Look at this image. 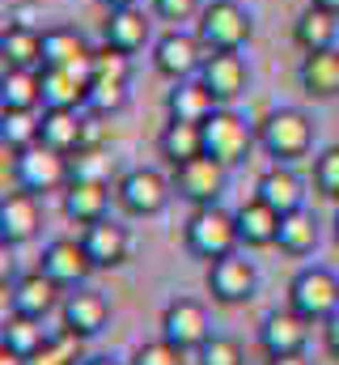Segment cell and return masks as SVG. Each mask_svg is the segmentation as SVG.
<instances>
[{
    "label": "cell",
    "instance_id": "cell-47",
    "mask_svg": "<svg viewBox=\"0 0 339 365\" xmlns=\"http://www.w3.org/2000/svg\"><path fill=\"white\" fill-rule=\"evenodd\" d=\"M102 4H106V13H110V9H127V4H136V0H102Z\"/></svg>",
    "mask_w": 339,
    "mask_h": 365
},
{
    "label": "cell",
    "instance_id": "cell-34",
    "mask_svg": "<svg viewBox=\"0 0 339 365\" xmlns=\"http://www.w3.org/2000/svg\"><path fill=\"white\" fill-rule=\"evenodd\" d=\"M0 140L4 153H21L38 145V115L34 110H0Z\"/></svg>",
    "mask_w": 339,
    "mask_h": 365
},
{
    "label": "cell",
    "instance_id": "cell-22",
    "mask_svg": "<svg viewBox=\"0 0 339 365\" xmlns=\"http://www.w3.org/2000/svg\"><path fill=\"white\" fill-rule=\"evenodd\" d=\"M297 81L310 98H335L339 93V51L335 47H323V51H306L301 56V68H297Z\"/></svg>",
    "mask_w": 339,
    "mask_h": 365
},
{
    "label": "cell",
    "instance_id": "cell-29",
    "mask_svg": "<svg viewBox=\"0 0 339 365\" xmlns=\"http://www.w3.org/2000/svg\"><path fill=\"white\" fill-rule=\"evenodd\" d=\"M43 106H64V110H81L85 93H89V77L73 73V68H43Z\"/></svg>",
    "mask_w": 339,
    "mask_h": 365
},
{
    "label": "cell",
    "instance_id": "cell-9",
    "mask_svg": "<svg viewBox=\"0 0 339 365\" xmlns=\"http://www.w3.org/2000/svg\"><path fill=\"white\" fill-rule=\"evenodd\" d=\"M170 191H174V182H166L157 170H127L115 187L123 212H132V217H157L170 204Z\"/></svg>",
    "mask_w": 339,
    "mask_h": 365
},
{
    "label": "cell",
    "instance_id": "cell-42",
    "mask_svg": "<svg viewBox=\"0 0 339 365\" xmlns=\"http://www.w3.org/2000/svg\"><path fill=\"white\" fill-rule=\"evenodd\" d=\"M153 13L162 21H191V17L204 13V4L199 0H153Z\"/></svg>",
    "mask_w": 339,
    "mask_h": 365
},
{
    "label": "cell",
    "instance_id": "cell-43",
    "mask_svg": "<svg viewBox=\"0 0 339 365\" xmlns=\"http://www.w3.org/2000/svg\"><path fill=\"white\" fill-rule=\"evenodd\" d=\"M323 340H327V353H331V357H339V310L327 319V323H323Z\"/></svg>",
    "mask_w": 339,
    "mask_h": 365
},
{
    "label": "cell",
    "instance_id": "cell-7",
    "mask_svg": "<svg viewBox=\"0 0 339 365\" xmlns=\"http://www.w3.org/2000/svg\"><path fill=\"white\" fill-rule=\"evenodd\" d=\"M208 60V47L199 43V34H182V30H170L153 43V68L170 77V81H187V77H199Z\"/></svg>",
    "mask_w": 339,
    "mask_h": 365
},
{
    "label": "cell",
    "instance_id": "cell-11",
    "mask_svg": "<svg viewBox=\"0 0 339 365\" xmlns=\"http://www.w3.org/2000/svg\"><path fill=\"white\" fill-rule=\"evenodd\" d=\"M310 327H314V323H306V319L288 306V310H276V314L263 319V327H259V344H263L267 357H293V353H306V344H310Z\"/></svg>",
    "mask_w": 339,
    "mask_h": 365
},
{
    "label": "cell",
    "instance_id": "cell-19",
    "mask_svg": "<svg viewBox=\"0 0 339 365\" xmlns=\"http://www.w3.org/2000/svg\"><path fill=\"white\" fill-rule=\"evenodd\" d=\"M102 38H106L110 47L136 56V51L153 38V21H149V13L136 9V4H127V9H110L106 21H102Z\"/></svg>",
    "mask_w": 339,
    "mask_h": 365
},
{
    "label": "cell",
    "instance_id": "cell-1",
    "mask_svg": "<svg viewBox=\"0 0 339 365\" xmlns=\"http://www.w3.org/2000/svg\"><path fill=\"white\" fill-rule=\"evenodd\" d=\"M254 136H259L263 153L276 158V162H297V158H306L314 149V123L297 106H280V110L263 115L259 128H254Z\"/></svg>",
    "mask_w": 339,
    "mask_h": 365
},
{
    "label": "cell",
    "instance_id": "cell-35",
    "mask_svg": "<svg viewBox=\"0 0 339 365\" xmlns=\"http://www.w3.org/2000/svg\"><path fill=\"white\" fill-rule=\"evenodd\" d=\"M132 77V56L102 43L93 47V60H89V81H127Z\"/></svg>",
    "mask_w": 339,
    "mask_h": 365
},
{
    "label": "cell",
    "instance_id": "cell-13",
    "mask_svg": "<svg viewBox=\"0 0 339 365\" xmlns=\"http://www.w3.org/2000/svg\"><path fill=\"white\" fill-rule=\"evenodd\" d=\"M43 225V208L34 191H9L0 200V242L4 247H21L38 234Z\"/></svg>",
    "mask_w": 339,
    "mask_h": 365
},
{
    "label": "cell",
    "instance_id": "cell-3",
    "mask_svg": "<svg viewBox=\"0 0 339 365\" xmlns=\"http://www.w3.org/2000/svg\"><path fill=\"white\" fill-rule=\"evenodd\" d=\"M195 34L208 51H242L254 34V21L238 0H212V4H204Z\"/></svg>",
    "mask_w": 339,
    "mask_h": 365
},
{
    "label": "cell",
    "instance_id": "cell-39",
    "mask_svg": "<svg viewBox=\"0 0 339 365\" xmlns=\"http://www.w3.org/2000/svg\"><path fill=\"white\" fill-rule=\"evenodd\" d=\"M314 187L327 200H339V145L318 153V162H314Z\"/></svg>",
    "mask_w": 339,
    "mask_h": 365
},
{
    "label": "cell",
    "instance_id": "cell-32",
    "mask_svg": "<svg viewBox=\"0 0 339 365\" xmlns=\"http://www.w3.org/2000/svg\"><path fill=\"white\" fill-rule=\"evenodd\" d=\"M43 102V77L30 68H4L0 81V110H34Z\"/></svg>",
    "mask_w": 339,
    "mask_h": 365
},
{
    "label": "cell",
    "instance_id": "cell-5",
    "mask_svg": "<svg viewBox=\"0 0 339 365\" xmlns=\"http://www.w3.org/2000/svg\"><path fill=\"white\" fill-rule=\"evenodd\" d=\"M288 306L306 323H327L339 310V276L327 268H301L288 284Z\"/></svg>",
    "mask_w": 339,
    "mask_h": 365
},
{
    "label": "cell",
    "instance_id": "cell-20",
    "mask_svg": "<svg viewBox=\"0 0 339 365\" xmlns=\"http://www.w3.org/2000/svg\"><path fill=\"white\" fill-rule=\"evenodd\" d=\"M38 140L56 153H77L85 145V115L81 110H64V106H43L38 115Z\"/></svg>",
    "mask_w": 339,
    "mask_h": 365
},
{
    "label": "cell",
    "instance_id": "cell-16",
    "mask_svg": "<svg viewBox=\"0 0 339 365\" xmlns=\"http://www.w3.org/2000/svg\"><path fill=\"white\" fill-rule=\"evenodd\" d=\"M254 284H259V276H254L251 259L225 255V259H212V268H208V289L225 306H238V302L254 297Z\"/></svg>",
    "mask_w": 339,
    "mask_h": 365
},
{
    "label": "cell",
    "instance_id": "cell-50",
    "mask_svg": "<svg viewBox=\"0 0 339 365\" xmlns=\"http://www.w3.org/2000/svg\"><path fill=\"white\" fill-rule=\"evenodd\" d=\"M335 238H339V212H335Z\"/></svg>",
    "mask_w": 339,
    "mask_h": 365
},
{
    "label": "cell",
    "instance_id": "cell-8",
    "mask_svg": "<svg viewBox=\"0 0 339 365\" xmlns=\"http://www.w3.org/2000/svg\"><path fill=\"white\" fill-rule=\"evenodd\" d=\"M225 170L229 166H221L217 158H208V153H199V158H191V162H182V166H174V191L182 195V200H191L195 208H204V204H217V195L225 191Z\"/></svg>",
    "mask_w": 339,
    "mask_h": 365
},
{
    "label": "cell",
    "instance_id": "cell-27",
    "mask_svg": "<svg viewBox=\"0 0 339 365\" xmlns=\"http://www.w3.org/2000/svg\"><path fill=\"white\" fill-rule=\"evenodd\" d=\"M254 195H259L263 204H271L280 217H284V212H297V208H306V191H301V179H297L288 166H271V170L259 179Z\"/></svg>",
    "mask_w": 339,
    "mask_h": 365
},
{
    "label": "cell",
    "instance_id": "cell-30",
    "mask_svg": "<svg viewBox=\"0 0 339 365\" xmlns=\"http://www.w3.org/2000/svg\"><path fill=\"white\" fill-rule=\"evenodd\" d=\"M157 149L170 166H182L191 158L204 153V123H182V119H170L157 136Z\"/></svg>",
    "mask_w": 339,
    "mask_h": 365
},
{
    "label": "cell",
    "instance_id": "cell-49",
    "mask_svg": "<svg viewBox=\"0 0 339 365\" xmlns=\"http://www.w3.org/2000/svg\"><path fill=\"white\" fill-rule=\"evenodd\" d=\"M85 365H119V361H110V357H93V361H85Z\"/></svg>",
    "mask_w": 339,
    "mask_h": 365
},
{
    "label": "cell",
    "instance_id": "cell-46",
    "mask_svg": "<svg viewBox=\"0 0 339 365\" xmlns=\"http://www.w3.org/2000/svg\"><path fill=\"white\" fill-rule=\"evenodd\" d=\"M0 365H30V361L17 357V353H9V349H0Z\"/></svg>",
    "mask_w": 339,
    "mask_h": 365
},
{
    "label": "cell",
    "instance_id": "cell-21",
    "mask_svg": "<svg viewBox=\"0 0 339 365\" xmlns=\"http://www.w3.org/2000/svg\"><path fill=\"white\" fill-rule=\"evenodd\" d=\"M217 106H221V102H217V93L208 90L204 77L174 81V90L166 93V115L170 119H182V123H204Z\"/></svg>",
    "mask_w": 339,
    "mask_h": 365
},
{
    "label": "cell",
    "instance_id": "cell-48",
    "mask_svg": "<svg viewBox=\"0 0 339 365\" xmlns=\"http://www.w3.org/2000/svg\"><path fill=\"white\" fill-rule=\"evenodd\" d=\"M310 4H323V9H331V13H339V0H310Z\"/></svg>",
    "mask_w": 339,
    "mask_h": 365
},
{
    "label": "cell",
    "instance_id": "cell-33",
    "mask_svg": "<svg viewBox=\"0 0 339 365\" xmlns=\"http://www.w3.org/2000/svg\"><path fill=\"white\" fill-rule=\"evenodd\" d=\"M276 247H280L284 255H310V251L318 247V225H314V217H310L306 208H297V212H284V217H280Z\"/></svg>",
    "mask_w": 339,
    "mask_h": 365
},
{
    "label": "cell",
    "instance_id": "cell-10",
    "mask_svg": "<svg viewBox=\"0 0 339 365\" xmlns=\"http://www.w3.org/2000/svg\"><path fill=\"white\" fill-rule=\"evenodd\" d=\"M162 340H170L182 353L204 349V340H208V314H204V306L191 302V297H174L166 306V314H162Z\"/></svg>",
    "mask_w": 339,
    "mask_h": 365
},
{
    "label": "cell",
    "instance_id": "cell-44",
    "mask_svg": "<svg viewBox=\"0 0 339 365\" xmlns=\"http://www.w3.org/2000/svg\"><path fill=\"white\" fill-rule=\"evenodd\" d=\"M9 21H13V26H34V30H38V9H34V4H17V9L9 13Z\"/></svg>",
    "mask_w": 339,
    "mask_h": 365
},
{
    "label": "cell",
    "instance_id": "cell-25",
    "mask_svg": "<svg viewBox=\"0 0 339 365\" xmlns=\"http://www.w3.org/2000/svg\"><path fill=\"white\" fill-rule=\"evenodd\" d=\"M234 217H238V238H242V247H276L280 212H276L271 204H263V200L254 195V200H246Z\"/></svg>",
    "mask_w": 339,
    "mask_h": 365
},
{
    "label": "cell",
    "instance_id": "cell-38",
    "mask_svg": "<svg viewBox=\"0 0 339 365\" xmlns=\"http://www.w3.org/2000/svg\"><path fill=\"white\" fill-rule=\"evenodd\" d=\"M68 170L81 182H106V153L102 149H77V153H68Z\"/></svg>",
    "mask_w": 339,
    "mask_h": 365
},
{
    "label": "cell",
    "instance_id": "cell-40",
    "mask_svg": "<svg viewBox=\"0 0 339 365\" xmlns=\"http://www.w3.org/2000/svg\"><path fill=\"white\" fill-rule=\"evenodd\" d=\"M195 353H199V365H242V349L229 336H208L204 349H195Z\"/></svg>",
    "mask_w": 339,
    "mask_h": 365
},
{
    "label": "cell",
    "instance_id": "cell-36",
    "mask_svg": "<svg viewBox=\"0 0 339 365\" xmlns=\"http://www.w3.org/2000/svg\"><path fill=\"white\" fill-rule=\"evenodd\" d=\"M127 106V81H89L85 110L89 115H115Z\"/></svg>",
    "mask_w": 339,
    "mask_h": 365
},
{
    "label": "cell",
    "instance_id": "cell-6",
    "mask_svg": "<svg viewBox=\"0 0 339 365\" xmlns=\"http://www.w3.org/2000/svg\"><path fill=\"white\" fill-rule=\"evenodd\" d=\"M13 179H17L21 191L43 195V191L68 187V182H73V170H68V158H64V153H56V149H47V145L38 140V145L13 153Z\"/></svg>",
    "mask_w": 339,
    "mask_h": 365
},
{
    "label": "cell",
    "instance_id": "cell-37",
    "mask_svg": "<svg viewBox=\"0 0 339 365\" xmlns=\"http://www.w3.org/2000/svg\"><path fill=\"white\" fill-rule=\"evenodd\" d=\"M77 353H81V336H73V331L64 327L60 336H51V340L30 357V365H73Z\"/></svg>",
    "mask_w": 339,
    "mask_h": 365
},
{
    "label": "cell",
    "instance_id": "cell-26",
    "mask_svg": "<svg viewBox=\"0 0 339 365\" xmlns=\"http://www.w3.org/2000/svg\"><path fill=\"white\" fill-rule=\"evenodd\" d=\"M106 208H110V187L106 182H81V179L68 182V191H64V217L68 221L93 225V221L106 217Z\"/></svg>",
    "mask_w": 339,
    "mask_h": 365
},
{
    "label": "cell",
    "instance_id": "cell-15",
    "mask_svg": "<svg viewBox=\"0 0 339 365\" xmlns=\"http://www.w3.org/2000/svg\"><path fill=\"white\" fill-rule=\"evenodd\" d=\"M89 60H93V47L77 26L43 30V68H73V73L89 77Z\"/></svg>",
    "mask_w": 339,
    "mask_h": 365
},
{
    "label": "cell",
    "instance_id": "cell-12",
    "mask_svg": "<svg viewBox=\"0 0 339 365\" xmlns=\"http://www.w3.org/2000/svg\"><path fill=\"white\" fill-rule=\"evenodd\" d=\"M43 272L60 289H81L85 276L93 272V259H89L81 238H56V242L43 247Z\"/></svg>",
    "mask_w": 339,
    "mask_h": 365
},
{
    "label": "cell",
    "instance_id": "cell-18",
    "mask_svg": "<svg viewBox=\"0 0 339 365\" xmlns=\"http://www.w3.org/2000/svg\"><path fill=\"white\" fill-rule=\"evenodd\" d=\"M81 242H85V251H89V259H93V268H119V264H127V255H132V238H127V230L115 225L110 217L85 225Z\"/></svg>",
    "mask_w": 339,
    "mask_h": 365
},
{
    "label": "cell",
    "instance_id": "cell-14",
    "mask_svg": "<svg viewBox=\"0 0 339 365\" xmlns=\"http://www.w3.org/2000/svg\"><path fill=\"white\" fill-rule=\"evenodd\" d=\"M199 77L208 81V90L217 93V102H221V106H229L234 98H242L246 86H251V68H246L242 51H208V60H204Z\"/></svg>",
    "mask_w": 339,
    "mask_h": 365
},
{
    "label": "cell",
    "instance_id": "cell-45",
    "mask_svg": "<svg viewBox=\"0 0 339 365\" xmlns=\"http://www.w3.org/2000/svg\"><path fill=\"white\" fill-rule=\"evenodd\" d=\"M267 365H310V361H306L301 353H293V357H271Z\"/></svg>",
    "mask_w": 339,
    "mask_h": 365
},
{
    "label": "cell",
    "instance_id": "cell-41",
    "mask_svg": "<svg viewBox=\"0 0 339 365\" xmlns=\"http://www.w3.org/2000/svg\"><path fill=\"white\" fill-rule=\"evenodd\" d=\"M132 365H187V353L174 349L170 340H153V344H145V349L136 353Z\"/></svg>",
    "mask_w": 339,
    "mask_h": 365
},
{
    "label": "cell",
    "instance_id": "cell-24",
    "mask_svg": "<svg viewBox=\"0 0 339 365\" xmlns=\"http://www.w3.org/2000/svg\"><path fill=\"white\" fill-rule=\"evenodd\" d=\"M56 293H60V284L43 272V268L30 272V276H21V280L9 289L13 310H17V314H30V319H47V314L56 310Z\"/></svg>",
    "mask_w": 339,
    "mask_h": 365
},
{
    "label": "cell",
    "instance_id": "cell-17",
    "mask_svg": "<svg viewBox=\"0 0 339 365\" xmlns=\"http://www.w3.org/2000/svg\"><path fill=\"white\" fill-rule=\"evenodd\" d=\"M60 314H64V327H68L73 336L89 340V336H98V331L110 323V302H106L98 289H77V293L64 297Z\"/></svg>",
    "mask_w": 339,
    "mask_h": 365
},
{
    "label": "cell",
    "instance_id": "cell-2",
    "mask_svg": "<svg viewBox=\"0 0 339 365\" xmlns=\"http://www.w3.org/2000/svg\"><path fill=\"white\" fill-rule=\"evenodd\" d=\"M238 247H242V238H238V217L234 212H225L217 204H204V208L191 212V221H187V251L191 255L212 264V259L234 255Z\"/></svg>",
    "mask_w": 339,
    "mask_h": 365
},
{
    "label": "cell",
    "instance_id": "cell-23",
    "mask_svg": "<svg viewBox=\"0 0 339 365\" xmlns=\"http://www.w3.org/2000/svg\"><path fill=\"white\" fill-rule=\"evenodd\" d=\"M0 56H4V68H30V73H43V30L34 26H4L0 34Z\"/></svg>",
    "mask_w": 339,
    "mask_h": 365
},
{
    "label": "cell",
    "instance_id": "cell-4",
    "mask_svg": "<svg viewBox=\"0 0 339 365\" xmlns=\"http://www.w3.org/2000/svg\"><path fill=\"white\" fill-rule=\"evenodd\" d=\"M254 140H259V136L251 132V123H246L238 110H229V106H217V110L204 119V153L217 158L221 166L246 162Z\"/></svg>",
    "mask_w": 339,
    "mask_h": 365
},
{
    "label": "cell",
    "instance_id": "cell-28",
    "mask_svg": "<svg viewBox=\"0 0 339 365\" xmlns=\"http://www.w3.org/2000/svg\"><path fill=\"white\" fill-rule=\"evenodd\" d=\"M339 34V13L323 9V4H310L297 21H293V43L301 51H323V47H335Z\"/></svg>",
    "mask_w": 339,
    "mask_h": 365
},
{
    "label": "cell",
    "instance_id": "cell-31",
    "mask_svg": "<svg viewBox=\"0 0 339 365\" xmlns=\"http://www.w3.org/2000/svg\"><path fill=\"white\" fill-rule=\"evenodd\" d=\"M51 336L43 331V319H30V314H9L4 319V331H0V349H9V353H17V357H34L43 344H47Z\"/></svg>",
    "mask_w": 339,
    "mask_h": 365
}]
</instances>
